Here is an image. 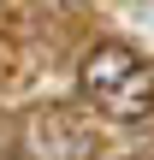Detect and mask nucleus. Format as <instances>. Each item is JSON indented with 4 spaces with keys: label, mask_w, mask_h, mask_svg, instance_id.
Returning <instances> with one entry per match:
<instances>
[{
    "label": "nucleus",
    "mask_w": 154,
    "mask_h": 160,
    "mask_svg": "<svg viewBox=\"0 0 154 160\" xmlns=\"http://www.w3.org/2000/svg\"><path fill=\"white\" fill-rule=\"evenodd\" d=\"M77 83H83L89 107L107 113V119H125V125H131V119L154 113V71L125 48V42H95V48L83 53Z\"/></svg>",
    "instance_id": "nucleus-1"
},
{
    "label": "nucleus",
    "mask_w": 154,
    "mask_h": 160,
    "mask_svg": "<svg viewBox=\"0 0 154 160\" xmlns=\"http://www.w3.org/2000/svg\"><path fill=\"white\" fill-rule=\"evenodd\" d=\"M30 154L36 160H95L101 154V137H95V125L83 113L53 107V113L30 119Z\"/></svg>",
    "instance_id": "nucleus-2"
},
{
    "label": "nucleus",
    "mask_w": 154,
    "mask_h": 160,
    "mask_svg": "<svg viewBox=\"0 0 154 160\" xmlns=\"http://www.w3.org/2000/svg\"><path fill=\"white\" fill-rule=\"evenodd\" d=\"M131 160H142V154H131Z\"/></svg>",
    "instance_id": "nucleus-3"
}]
</instances>
